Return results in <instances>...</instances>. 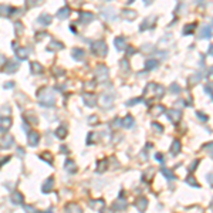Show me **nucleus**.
<instances>
[{
	"instance_id": "1",
	"label": "nucleus",
	"mask_w": 213,
	"mask_h": 213,
	"mask_svg": "<svg viewBox=\"0 0 213 213\" xmlns=\"http://www.w3.org/2000/svg\"><path fill=\"white\" fill-rule=\"evenodd\" d=\"M37 99L40 104L46 105V107H53L54 102H56V97H54V93L50 90L48 87H43L37 91Z\"/></svg>"
},
{
	"instance_id": "2",
	"label": "nucleus",
	"mask_w": 213,
	"mask_h": 213,
	"mask_svg": "<svg viewBox=\"0 0 213 213\" xmlns=\"http://www.w3.org/2000/svg\"><path fill=\"white\" fill-rule=\"evenodd\" d=\"M164 93H165L164 87L158 85V84H148V85H146V88H145V93H144V94H152L155 98H161V97L164 95Z\"/></svg>"
},
{
	"instance_id": "3",
	"label": "nucleus",
	"mask_w": 213,
	"mask_h": 213,
	"mask_svg": "<svg viewBox=\"0 0 213 213\" xmlns=\"http://www.w3.org/2000/svg\"><path fill=\"white\" fill-rule=\"evenodd\" d=\"M95 77L98 81H105L107 78H108V68L105 67L104 64H99L95 67Z\"/></svg>"
},
{
	"instance_id": "4",
	"label": "nucleus",
	"mask_w": 213,
	"mask_h": 213,
	"mask_svg": "<svg viewBox=\"0 0 213 213\" xmlns=\"http://www.w3.org/2000/svg\"><path fill=\"white\" fill-rule=\"evenodd\" d=\"M91 48H93V51L95 53V54H98V56H105L107 54V44L104 43V41H95V43L91 46Z\"/></svg>"
},
{
	"instance_id": "5",
	"label": "nucleus",
	"mask_w": 213,
	"mask_h": 213,
	"mask_svg": "<svg viewBox=\"0 0 213 213\" xmlns=\"http://www.w3.org/2000/svg\"><path fill=\"white\" fill-rule=\"evenodd\" d=\"M27 141L30 146H36L38 144V141H40V134L37 131H30L27 135Z\"/></svg>"
},
{
	"instance_id": "6",
	"label": "nucleus",
	"mask_w": 213,
	"mask_h": 213,
	"mask_svg": "<svg viewBox=\"0 0 213 213\" xmlns=\"http://www.w3.org/2000/svg\"><path fill=\"white\" fill-rule=\"evenodd\" d=\"M83 102L87 105V107H94L97 104V99H95V95L91 93H84L83 94Z\"/></svg>"
},
{
	"instance_id": "7",
	"label": "nucleus",
	"mask_w": 213,
	"mask_h": 213,
	"mask_svg": "<svg viewBox=\"0 0 213 213\" xmlns=\"http://www.w3.org/2000/svg\"><path fill=\"white\" fill-rule=\"evenodd\" d=\"M166 114H168V118L175 124L179 122L180 118H182V111H180V109H169Z\"/></svg>"
},
{
	"instance_id": "8",
	"label": "nucleus",
	"mask_w": 213,
	"mask_h": 213,
	"mask_svg": "<svg viewBox=\"0 0 213 213\" xmlns=\"http://www.w3.org/2000/svg\"><path fill=\"white\" fill-rule=\"evenodd\" d=\"M2 146L3 148H10V146H13V144H14V138H13L12 135H9V134H6V135H3V138H2Z\"/></svg>"
},
{
	"instance_id": "9",
	"label": "nucleus",
	"mask_w": 213,
	"mask_h": 213,
	"mask_svg": "<svg viewBox=\"0 0 213 213\" xmlns=\"http://www.w3.org/2000/svg\"><path fill=\"white\" fill-rule=\"evenodd\" d=\"M12 118L10 117H6L2 119V122H0V131L2 132H7V131L10 129V127H12Z\"/></svg>"
},
{
	"instance_id": "10",
	"label": "nucleus",
	"mask_w": 213,
	"mask_h": 213,
	"mask_svg": "<svg viewBox=\"0 0 213 213\" xmlns=\"http://www.w3.org/2000/svg\"><path fill=\"white\" fill-rule=\"evenodd\" d=\"M23 200H24V196L23 193H20L19 190H14L12 195V202L14 205H23Z\"/></svg>"
},
{
	"instance_id": "11",
	"label": "nucleus",
	"mask_w": 213,
	"mask_h": 213,
	"mask_svg": "<svg viewBox=\"0 0 213 213\" xmlns=\"http://www.w3.org/2000/svg\"><path fill=\"white\" fill-rule=\"evenodd\" d=\"M84 56H85V53H84L83 48H73V51H71V57L77 60V61H81L84 58Z\"/></svg>"
},
{
	"instance_id": "12",
	"label": "nucleus",
	"mask_w": 213,
	"mask_h": 213,
	"mask_svg": "<svg viewBox=\"0 0 213 213\" xmlns=\"http://www.w3.org/2000/svg\"><path fill=\"white\" fill-rule=\"evenodd\" d=\"M17 68H19V64H17V63L9 61V63H7V64L3 67V71H4V73H7V74H12V73H14Z\"/></svg>"
},
{
	"instance_id": "13",
	"label": "nucleus",
	"mask_w": 213,
	"mask_h": 213,
	"mask_svg": "<svg viewBox=\"0 0 213 213\" xmlns=\"http://www.w3.org/2000/svg\"><path fill=\"white\" fill-rule=\"evenodd\" d=\"M127 206H128V202L125 200V199H118V200L112 205V209L114 210H124V209H127Z\"/></svg>"
},
{
	"instance_id": "14",
	"label": "nucleus",
	"mask_w": 213,
	"mask_h": 213,
	"mask_svg": "<svg viewBox=\"0 0 213 213\" xmlns=\"http://www.w3.org/2000/svg\"><path fill=\"white\" fill-rule=\"evenodd\" d=\"M146 207H148V199L146 198L138 199V202H136V209H138L139 212H144Z\"/></svg>"
},
{
	"instance_id": "15",
	"label": "nucleus",
	"mask_w": 213,
	"mask_h": 213,
	"mask_svg": "<svg viewBox=\"0 0 213 213\" xmlns=\"http://www.w3.org/2000/svg\"><path fill=\"white\" fill-rule=\"evenodd\" d=\"M63 48H64V46L61 43H58V41H51L48 44V47H47L48 51H58V50H63Z\"/></svg>"
},
{
	"instance_id": "16",
	"label": "nucleus",
	"mask_w": 213,
	"mask_h": 213,
	"mask_svg": "<svg viewBox=\"0 0 213 213\" xmlns=\"http://www.w3.org/2000/svg\"><path fill=\"white\" fill-rule=\"evenodd\" d=\"M164 111H165V108L162 105H155L154 108L149 111V114H151L152 117H159L161 114H164Z\"/></svg>"
},
{
	"instance_id": "17",
	"label": "nucleus",
	"mask_w": 213,
	"mask_h": 213,
	"mask_svg": "<svg viewBox=\"0 0 213 213\" xmlns=\"http://www.w3.org/2000/svg\"><path fill=\"white\" fill-rule=\"evenodd\" d=\"M53 186H54V179H53V176H50L48 179L44 182V185H43V192H44V193L50 192L53 189Z\"/></svg>"
},
{
	"instance_id": "18",
	"label": "nucleus",
	"mask_w": 213,
	"mask_h": 213,
	"mask_svg": "<svg viewBox=\"0 0 213 213\" xmlns=\"http://www.w3.org/2000/svg\"><path fill=\"white\" fill-rule=\"evenodd\" d=\"M180 148H182V145H180V141L175 139V141L172 142V146H170V152H172V155L179 154V152H180Z\"/></svg>"
},
{
	"instance_id": "19",
	"label": "nucleus",
	"mask_w": 213,
	"mask_h": 213,
	"mask_svg": "<svg viewBox=\"0 0 213 213\" xmlns=\"http://www.w3.org/2000/svg\"><path fill=\"white\" fill-rule=\"evenodd\" d=\"M90 206L94 207V210H102V207L105 206L104 200H101V199H98V200H94V202H90Z\"/></svg>"
},
{
	"instance_id": "20",
	"label": "nucleus",
	"mask_w": 213,
	"mask_h": 213,
	"mask_svg": "<svg viewBox=\"0 0 213 213\" xmlns=\"http://www.w3.org/2000/svg\"><path fill=\"white\" fill-rule=\"evenodd\" d=\"M44 68L40 63H31V71H33V74H41Z\"/></svg>"
},
{
	"instance_id": "21",
	"label": "nucleus",
	"mask_w": 213,
	"mask_h": 213,
	"mask_svg": "<svg viewBox=\"0 0 213 213\" xmlns=\"http://www.w3.org/2000/svg\"><path fill=\"white\" fill-rule=\"evenodd\" d=\"M161 172L164 173V176H165V178H166L168 180H172V179H175V175H173V172H172V170H169V169H168L166 166H162V168H161Z\"/></svg>"
},
{
	"instance_id": "22",
	"label": "nucleus",
	"mask_w": 213,
	"mask_h": 213,
	"mask_svg": "<svg viewBox=\"0 0 213 213\" xmlns=\"http://www.w3.org/2000/svg\"><path fill=\"white\" fill-rule=\"evenodd\" d=\"M115 47H117V50H119V51H122V50L125 48V47H127V43H125L124 37L115 38Z\"/></svg>"
},
{
	"instance_id": "23",
	"label": "nucleus",
	"mask_w": 213,
	"mask_h": 213,
	"mask_svg": "<svg viewBox=\"0 0 213 213\" xmlns=\"http://www.w3.org/2000/svg\"><path fill=\"white\" fill-rule=\"evenodd\" d=\"M121 124H122V125H124L125 128H132V127H134V124H135V122H134V118L131 117V115H127V117L124 118V121H122Z\"/></svg>"
},
{
	"instance_id": "24",
	"label": "nucleus",
	"mask_w": 213,
	"mask_h": 213,
	"mask_svg": "<svg viewBox=\"0 0 213 213\" xmlns=\"http://www.w3.org/2000/svg\"><path fill=\"white\" fill-rule=\"evenodd\" d=\"M65 169H67L68 172H73V173L77 172V166H75V164L73 161H70V159L65 161Z\"/></svg>"
},
{
	"instance_id": "25",
	"label": "nucleus",
	"mask_w": 213,
	"mask_h": 213,
	"mask_svg": "<svg viewBox=\"0 0 213 213\" xmlns=\"http://www.w3.org/2000/svg\"><path fill=\"white\" fill-rule=\"evenodd\" d=\"M56 136H57V138H60V139H64L65 136H67V128H65V127H60V128H57V131H56Z\"/></svg>"
},
{
	"instance_id": "26",
	"label": "nucleus",
	"mask_w": 213,
	"mask_h": 213,
	"mask_svg": "<svg viewBox=\"0 0 213 213\" xmlns=\"http://www.w3.org/2000/svg\"><path fill=\"white\" fill-rule=\"evenodd\" d=\"M68 14H70V9H68V7H63V9H60L58 13H57L58 19H67Z\"/></svg>"
},
{
	"instance_id": "27",
	"label": "nucleus",
	"mask_w": 213,
	"mask_h": 213,
	"mask_svg": "<svg viewBox=\"0 0 213 213\" xmlns=\"http://www.w3.org/2000/svg\"><path fill=\"white\" fill-rule=\"evenodd\" d=\"M65 210H67V212H81V207H80V205H77V203H68L67 206H65Z\"/></svg>"
},
{
	"instance_id": "28",
	"label": "nucleus",
	"mask_w": 213,
	"mask_h": 213,
	"mask_svg": "<svg viewBox=\"0 0 213 213\" xmlns=\"http://www.w3.org/2000/svg\"><path fill=\"white\" fill-rule=\"evenodd\" d=\"M50 22H51V17H50L48 14H41L40 19H38V23H41V24H50Z\"/></svg>"
},
{
	"instance_id": "29",
	"label": "nucleus",
	"mask_w": 213,
	"mask_h": 213,
	"mask_svg": "<svg viewBox=\"0 0 213 213\" xmlns=\"http://www.w3.org/2000/svg\"><path fill=\"white\" fill-rule=\"evenodd\" d=\"M26 119H30V122L31 124H37L38 122V118L34 115V112H26Z\"/></svg>"
},
{
	"instance_id": "30",
	"label": "nucleus",
	"mask_w": 213,
	"mask_h": 213,
	"mask_svg": "<svg viewBox=\"0 0 213 213\" xmlns=\"http://www.w3.org/2000/svg\"><path fill=\"white\" fill-rule=\"evenodd\" d=\"M112 101H114V98H111L109 95H102V105H105V107H111Z\"/></svg>"
},
{
	"instance_id": "31",
	"label": "nucleus",
	"mask_w": 213,
	"mask_h": 213,
	"mask_svg": "<svg viewBox=\"0 0 213 213\" xmlns=\"http://www.w3.org/2000/svg\"><path fill=\"white\" fill-rule=\"evenodd\" d=\"M40 158H41V159H44L46 162H50V165L53 164V156H51V154H50V152H43V154L40 155Z\"/></svg>"
},
{
	"instance_id": "32",
	"label": "nucleus",
	"mask_w": 213,
	"mask_h": 213,
	"mask_svg": "<svg viewBox=\"0 0 213 213\" xmlns=\"http://www.w3.org/2000/svg\"><path fill=\"white\" fill-rule=\"evenodd\" d=\"M186 183L193 186V188H199V183L196 182V179H195L193 176H188V178H186Z\"/></svg>"
},
{
	"instance_id": "33",
	"label": "nucleus",
	"mask_w": 213,
	"mask_h": 213,
	"mask_svg": "<svg viewBox=\"0 0 213 213\" xmlns=\"http://www.w3.org/2000/svg\"><path fill=\"white\" fill-rule=\"evenodd\" d=\"M17 57H19L20 60H26L27 58V50L26 48H19L17 50Z\"/></svg>"
},
{
	"instance_id": "34",
	"label": "nucleus",
	"mask_w": 213,
	"mask_h": 213,
	"mask_svg": "<svg viewBox=\"0 0 213 213\" xmlns=\"http://www.w3.org/2000/svg\"><path fill=\"white\" fill-rule=\"evenodd\" d=\"M146 70H154V68L158 67V61L156 60H149V61H146Z\"/></svg>"
},
{
	"instance_id": "35",
	"label": "nucleus",
	"mask_w": 213,
	"mask_h": 213,
	"mask_svg": "<svg viewBox=\"0 0 213 213\" xmlns=\"http://www.w3.org/2000/svg\"><path fill=\"white\" fill-rule=\"evenodd\" d=\"M152 128L155 129V132H156V134H162V131H164V127H162V125H159L158 122H152Z\"/></svg>"
},
{
	"instance_id": "36",
	"label": "nucleus",
	"mask_w": 213,
	"mask_h": 213,
	"mask_svg": "<svg viewBox=\"0 0 213 213\" xmlns=\"http://www.w3.org/2000/svg\"><path fill=\"white\" fill-rule=\"evenodd\" d=\"M81 17H84V22H85V23L91 22V20L94 19V16L91 14V13H83V14H81Z\"/></svg>"
},
{
	"instance_id": "37",
	"label": "nucleus",
	"mask_w": 213,
	"mask_h": 213,
	"mask_svg": "<svg viewBox=\"0 0 213 213\" xmlns=\"http://www.w3.org/2000/svg\"><path fill=\"white\" fill-rule=\"evenodd\" d=\"M200 37H202V38L210 37V26H209V27H203V31L200 33Z\"/></svg>"
},
{
	"instance_id": "38",
	"label": "nucleus",
	"mask_w": 213,
	"mask_h": 213,
	"mask_svg": "<svg viewBox=\"0 0 213 213\" xmlns=\"http://www.w3.org/2000/svg\"><path fill=\"white\" fill-rule=\"evenodd\" d=\"M170 91H172V93H175V94H179L180 93L179 85H178V84H172V85H170Z\"/></svg>"
},
{
	"instance_id": "39",
	"label": "nucleus",
	"mask_w": 213,
	"mask_h": 213,
	"mask_svg": "<svg viewBox=\"0 0 213 213\" xmlns=\"http://www.w3.org/2000/svg\"><path fill=\"white\" fill-rule=\"evenodd\" d=\"M195 27H196V24L186 26V27H185V31H183V33H185V34H190V33H192V28H195Z\"/></svg>"
},
{
	"instance_id": "40",
	"label": "nucleus",
	"mask_w": 213,
	"mask_h": 213,
	"mask_svg": "<svg viewBox=\"0 0 213 213\" xmlns=\"http://www.w3.org/2000/svg\"><path fill=\"white\" fill-rule=\"evenodd\" d=\"M196 115H198V117L200 118V119L203 121V122H206V121H207V117H206V115H203L202 112H196Z\"/></svg>"
},
{
	"instance_id": "41",
	"label": "nucleus",
	"mask_w": 213,
	"mask_h": 213,
	"mask_svg": "<svg viewBox=\"0 0 213 213\" xmlns=\"http://www.w3.org/2000/svg\"><path fill=\"white\" fill-rule=\"evenodd\" d=\"M205 91H206V93L209 94V98H212V87H210V85H206V87H205Z\"/></svg>"
},
{
	"instance_id": "42",
	"label": "nucleus",
	"mask_w": 213,
	"mask_h": 213,
	"mask_svg": "<svg viewBox=\"0 0 213 213\" xmlns=\"http://www.w3.org/2000/svg\"><path fill=\"white\" fill-rule=\"evenodd\" d=\"M155 158H156V161L164 162V155H162V154H156V155H155Z\"/></svg>"
},
{
	"instance_id": "43",
	"label": "nucleus",
	"mask_w": 213,
	"mask_h": 213,
	"mask_svg": "<svg viewBox=\"0 0 213 213\" xmlns=\"http://www.w3.org/2000/svg\"><path fill=\"white\" fill-rule=\"evenodd\" d=\"M141 101H142L141 98H136V99H134V101H128L127 104H128V105H134V104H136V102H141Z\"/></svg>"
},
{
	"instance_id": "44",
	"label": "nucleus",
	"mask_w": 213,
	"mask_h": 213,
	"mask_svg": "<svg viewBox=\"0 0 213 213\" xmlns=\"http://www.w3.org/2000/svg\"><path fill=\"white\" fill-rule=\"evenodd\" d=\"M12 87H14V83H13V81H9V83L4 84V88H12Z\"/></svg>"
},
{
	"instance_id": "45",
	"label": "nucleus",
	"mask_w": 213,
	"mask_h": 213,
	"mask_svg": "<svg viewBox=\"0 0 213 213\" xmlns=\"http://www.w3.org/2000/svg\"><path fill=\"white\" fill-rule=\"evenodd\" d=\"M198 164H199V161H195L193 164H192V166H190V170H193L195 168H196V165H198Z\"/></svg>"
},
{
	"instance_id": "46",
	"label": "nucleus",
	"mask_w": 213,
	"mask_h": 213,
	"mask_svg": "<svg viewBox=\"0 0 213 213\" xmlns=\"http://www.w3.org/2000/svg\"><path fill=\"white\" fill-rule=\"evenodd\" d=\"M95 121H97V117H90V124L95 122Z\"/></svg>"
}]
</instances>
